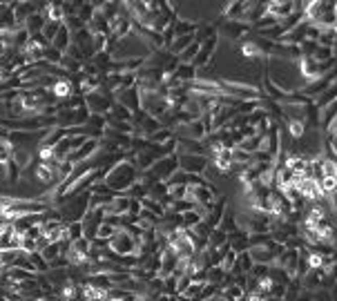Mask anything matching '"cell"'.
I'll return each mask as SVG.
<instances>
[{"label":"cell","mask_w":337,"mask_h":301,"mask_svg":"<svg viewBox=\"0 0 337 301\" xmlns=\"http://www.w3.org/2000/svg\"><path fill=\"white\" fill-rule=\"evenodd\" d=\"M11 156H14V145L7 139H0V165L5 167L11 161Z\"/></svg>","instance_id":"obj_4"},{"label":"cell","mask_w":337,"mask_h":301,"mask_svg":"<svg viewBox=\"0 0 337 301\" xmlns=\"http://www.w3.org/2000/svg\"><path fill=\"white\" fill-rule=\"evenodd\" d=\"M179 165L185 174H194V172H201L203 167H206V158L197 156V154H181Z\"/></svg>","instance_id":"obj_2"},{"label":"cell","mask_w":337,"mask_h":301,"mask_svg":"<svg viewBox=\"0 0 337 301\" xmlns=\"http://www.w3.org/2000/svg\"><path fill=\"white\" fill-rule=\"evenodd\" d=\"M103 179H105L103 183L108 185L110 190H114L116 194H121V192L125 194V190H130L132 185L136 183V179H139V170L134 167V163L123 161V163H116Z\"/></svg>","instance_id":"obj_1"},{"label":"cell","mask_w":337,"mask_h":301,"mask_svg":"<svg viewBox=\"0 0 337 301\" xmlns=\"http://www.w3.org/2000/svg\"><path fill=\"white\" fill-rule=\"evenodd\" d=\"M69 38H72V34H69V29L63 25V27L58 29V34L54 36V41H52V47L65 54V51L69 50V45H72V43H69Z\"/></svg>","instance_id":"obj_3"}]
</instances>
